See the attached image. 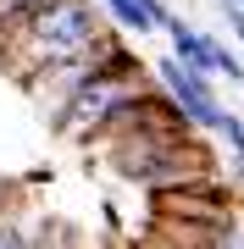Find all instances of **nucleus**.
Returning <instances> with one entry per match:
<instances>
[{"label":"nucleus","instance_id":"nucleus-12","mask_svg":"<svg viewBox=\"0 0 244 249\" xmlns=\"http://www.w3.org/2000/svg\"><path fill=\"white\" fill-rule=\"evenodd\" d=\"M139 249H167V244H155V238H145V244H139Z\"/></svg>","mask_w":244,"mask_h":249},{"label":"nucleus","instance_id":"nucleus-7","mask_svg":"<svg viewBox=\"0 0 244 249\" xmlns=\"http://www.w3.org/2000/svg\"><path fill=\"white\" fill-rule=\"evenodd\" d=\"M34 232H39V211H28L11 188L0 199V249H34Z\"/></svg>","mask_w":244,"mask_h":249},{"label":"nucleus","instance_id":"nucleus-13","mask_svg":"<svg viewBox=\"0 0 244 249\" xmlns=\"http://www.w3.org/2000/svg\"><path fill=\"white\" fill-rule=\"evenodd\" d=\"M6 194H11V183H0V199H6Z\"/></svg>","mask_w":244,"mask_h":249},{"label":"nucleus","instance_id":"nucleus-11","mask_svg":"<svg viewBox=\"0 0 244 249\" xmlns=\"http://www.w3.org/2000/svg\"><path fill=\"white\" fill-rule=\"evenodd\" d=\"M217 6H233V11H244V0H217Z\"/></svg>","mask_w":244,"mask_h":249},{"label":"nucleus","instance_id":"nucleus-4","mask_svg":"<svg viewBox=\"0 0 244 249\" xmlns=\"http://www.w3.org/2000/svg\"><path fill=\"white\" fill-rule=\"evenodd\" d=\"M117 50H122V28H100V34H94L83 50L61 55V61H50V67H39V72H28L17 89H22L28 106H34L39 122L56 127V122H61V111L73 106V94H78V89H83V83H89V78H94V72L106 67Z\"/></svg>","mask_w":244,"mask_h":249},{"label":"nucleus","instance_id":"nucleus-2","mask_svg":"<svg viewBox=\"0 0 244 249\" xmlns=\"http://www.w3.org/2000/svg\"><path fill=\"white\" fill-rule=\"evenodd\" d=\"M111 172L128 188H145V194H167V188H189L217 178V155H211L206 133H167V139H128L100 150Z\"/></svg>","mask_w":244,"mask_h":249},{"label":"nucleus","instance_id":"nucleus-10","mask_svg":"<svg viewBox=\"0 0 244 249\" xmlns=\"http://www.w3.org/2000/svg\"><path fill=\"white\" fill-rule=\"evenodd\" d=\"M28 6H34V0H0V34H6V28L17 22V17H22Z\"/></svg>","mask_w":244,"mask_h":249},{"label":"nucleus","instance_id":"nucleus-5","mask_svg":"<svg viewBox=\"0 0 244 249\" xmlns=\"http://www.w3.org/2000/svg\"><path fill=\"white\" fill-rule=\"evenodd\" d=\"M150 72H155V83H161V94H167L183 116H189L200 133H211V127H217V116H222V94H217V78H211V72L178 61V55H161Z\"/></svg>","mask_w":244,"mask_h":249},{"label":"nucleus","instance_id":"nucleus-6","mask_svg":"<svg viewBox=\"0 0 244 249\" xmlns=\"http://www.w3.org/2000/svg\"><path fill=\"white\" fill-rule=\"evenodd\" d=\"M161 34L172 39V55H178V61H189L200 72H211V78H227L233 89H244V55L227 45V39L206 34V28H194V22H183L178 11L161 22Z\"/></svg>","mask_w":244,"mask_h":249},{"label":"nucleus","instance_id":"nucleus-9","mask_svg":"<svg viewBox=\"0 0 244 249\" xmlns=\"http://www.w3.org/2000/svg\"><path fill=\"white\" fill-rule=\"evenodd\" d=\"M222 22H227V34H233V45H239V55H244V11L222 6Z\"/></svg>","mask_w":244,"mask_h":249},{"label":"nucleus","instance_id":"nucleus-1","mask_svg":"<svg viewBox=\"0 0 244 249\" xmlns=\"http://www.w3.org/2000/svg\"><path fill=\"white\" fill-rule=\"evenodd\" d=\"M100 28H106V11L94 0H34L0 34V72H6V83H22L28 72L83 50Z\"/></svg>","mask_w":244,"mask_h":249},{"label":"nucleus","instance_id":"nucleus-3","mask_svg":"<svg viewBox=\"0 0 244 249\" xmlns=\"http://www.w3.org/2000/svg\"><path fill=\"white\" fill-rule=\"evenodd\" d=\"M145 89H155V72H150V67L133 55V50L122 45V50H117V55H111V61L100 67V72H94L89 83H83L78 94H73V106L61 111V122H56L50 133L83 150V139H89L94 127H100L111 111L122 106V100H133V94H145Z\"/></svg>","mask_w":244,"mask_h":249},{"label":"nucleus","instance_id":"nucleus-8","mask_svg":"<svg viewBox=\"0 0 244 249\" xmlns=\"http://www.w3.org/2000/svg\"><path fill=\"white\" fill-rule=\"evenodd\" d=\"M211 133H217V139L227 144V160H233L227 172H233V183L244 188V116L222 106V116H217V127H211Z\"/></svg>","mask_w":244,"mask_h":249}]
</instances>
